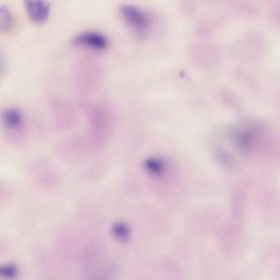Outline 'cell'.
Instances as JSON below:
<instances>
[{
    "label": "cell",
    "mask_w": 280,
    "mask_h": 280,
    "mask_svg": "<svg viewBox=\"0 0 280 280\" xmlns=\"http://www.w3.org/2000/svg\"><path fill=\"white\" fill-rule=\"evenodd\" d=\"M147 169L152 173L157 174L162 170V167L159 162L150 161L146 165Z\"/></svg>",
    "instance_id": "obj_8"
},
{
    "label": "cell",
    "mask_w": 280,
    "mask_h": 280,
    "mask_svg": "<svg viewBox=\"0 0 280 280\" xmlns=\"http://www.w3.org/2000/svg\"><path fill=\"white\" fill-rule=\"evenodd\" d=\"M5 125L10 128L15 129L19 127L22 123V115L17 110L10 109L6 110L3 114Z\"/></svg>",
    "instance_id": "obj_4"
},
{
    "label": "cell",
    "mask_w": 280,
    "mask_h": 280,
    "mask_svg": "<svg viewBox=\"0 0 280 280\" xmlns=\"http://www.w3.org/2000/svg\"><path fill=\"white\" fill-rule=\"evenodd\" d=\"M0 272L2 276L10 278L16 275L17 270L14 265H6L1 268Z\"/></svg>",
    "instance_id": "obj_7"
},
{
    "label": "cell",
    "mask_w": 280,
    "mask_h": 280,
    "mask_svg": "<svg viewBox=\"0 0 280 280\" xmlns=\"http://www.w3.org/2000/svg\"><path fill=\"white\" fill-rule=\"evenodd\" d=\"M13 24V17L8 7L3 6L0 9V28L3 32L10 29Z\"/></svg>",
    "instance_id": "obj_5"
},
{
    "label": "cell",
    "mask_w": 280,
    "mask_h": 280,
    "mask_svg": "<svg viewBox=\"0 0 280 280\" xmlns=\"http://www.w3.org/2000/svg\"><path fill=\"white\" fill-rule=\"evenodd\" d=\"M120 12L126 22L135 29L142 30L148 25V18L145 14L134 6H121Z\"/></svg>",
    "instance_id": "obj_3"
},
{
    "label": "cell",
    "mask_w": 280,
    "mask_h": 280,
    "mask_svg": "<svg viewBox=\"0 0 280 280\" xmlns=\"http://www.w3.org/2000/svg\"><path fill=\"white\" fill-rule=\"evenodd\" d=\"M72 43L75 46L88 48L98 51H104L108 46V41L105 36L94 32L78 34L72 40Z\"/></svg>",
    "instance_id": "obj_1"
},
{
    "label": "cell",
    "mask_w": 280,
    "mask_h": 280,
    "mask_svg": "<svg viewBox=\"0 0 280 280\" xmlns=\"http://www.w3.org/2000/svg\"><path fill=\"white\" fill-rule=\"evenodd\" d=\"M28 18L35 24L45 22L49 17L51 5L45 0H24Z\"/></svg>",
    "instance_id": "obj_2"
},
{
    "label": "cell",
    "mask_w": 280,
    "mask_h": 280,
    "mask_svg": "<svg viewBox=\"0 0 280 280\" xmlns=\"http://www.w3.org/2000/svg\"><path fill=\"white\" fill-rule=\"evenodd\" d=\"M112 232L114 235L120 240H126L128 236V229L126 225L122 224L115 225Z\"/></svg>",
    "instance_id": "obj_6"
}]
</instances>
